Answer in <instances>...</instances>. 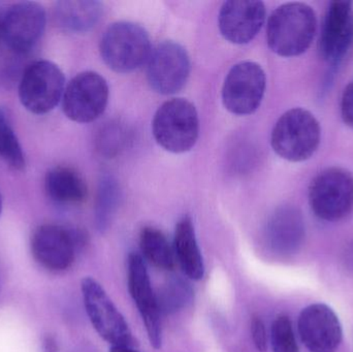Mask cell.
I'll use <instances>...</instances> for the list:
<instances>
[{
  "label": "cell",
  "instance_id": "cell-6",
  "mask_svg": "<svg viewBox=\"0 0 353 352\" xmlns=\"http://www.w3.org/2000/svg\"><path fill=\"white\" fill-rule=\"evenodd\" d=\"M64 90L65 79L61 70L53 62L39 60L23 72L19 97L27 111L43 115L57 107Z\"/></svg>",
  "mask_w": 353,
  "mask_h": 352
},
{
  "label": "cell",
  "instance_id": "cell-18",
  "mask_svg": "<svg viewBox=\"0 0 353 352\" xmlns=\"http://www.w3.org/2000/svg\"><path fill=\"white\" fill-rule=\"evenodd\" d=\"M101 14L103 6L93 0H61L53 8L56 25L72 33L88 32L97 26Z\"/></svg>",
  "mask_w": 353,
  "mask_h": 352
},
{
  "label": "cell",
  "instance_id": "cell-15",
  "mask_svg": "<svg viewBox=\"0 0 353 352\" xmlns=\"http://www.w3.org/2000/svg\"><path fill=\"white\" fill-rule=\"evenodd\" d=\"M353 43V8L350 1H333L325 12L319 53L333 70L341 64Z\"/></svg>",
  "mask_w": 353,
  "mask_h": 352
},
{
  "label": "cell",
  "instance_id": "cell-33",
  "mask_svg": "<svg viewBox=\"0 0 353 352\" xmlns=\"http://www.w3.org/2000/svg\"><path fill=\"white\" fill-rule=\"evenodd\" d=\"M1 25H2V21H0V37H2Z\"/></svg>",
  "mask_w": 353,
  "mask_h": 352
},
{
  "label": "cell",
  "instance_id": "cell-1",
  "mask_svg": "<svg viewBox=\"0 0 353 352\" xmlns=\"http://www.w3.org/2000/svg\"><path fill=\"white\" fill-rule=\"evenodd\" d=\"M316 27V14L308 4H282L272 12L268 21V45L277 55L296 57L309 49Z\"/></svg>",
  "mask_w": 353,
  "mask_h": 352
},
{
  "label": "cell",
  "instance_id": "cell-29",
  "mask_svg": "<svg viewBox=\"0 0 353 352\" xmlns=\"http://www.w3.org/2000/svg\"><path fill=\"white\" fill-rule=\"evenodd\" d=\"M344 262L350 270L353 271V242L350 244V246L346 248V251L344 252Z\"/></svg>",
  "mask_w": 353,
  "mask_h": 352
},
{
  "label": "cell",
  "instance_id": "cell-30",
  "mask_svg": "<svg viewBox=\"0 0 353 352\" xmlns=\"http://www.w3.org/2000/svg\"><path fill=\"white\" fill-rule=\"evenodd\" d=\"M43 351L45 352H57V345L55 341L51 337H47L43 341Z\"/></svg>",
  "mask_w": 353,
  "mask_h": 352
},
{
  "label": "cell",
  "instance_id": "cell-26",
  "mask_svg": "<svg viewBox=\"0 0 353 352\" xmlns=\"http://www.w3.org/2000/svg\"><path fill=\"white\" fill-rule=\"evenodd\" d=\"M273 352H300L292 322L286 315L275 318L271 328Z\"/></svg>",
  "mask_w": 353,
  "mask_h": 352
},
{
  "label": "cell",
  "instance_id": "cell-13",
  "mask_svg": "<svg viewBox=\"0 0 353 352\" xmlns=\"http://www.w3.org/2000/svg\"><path fill=\"white\" fill-rule=\"evenodd\" d=\"M128 289L144 322L149 342L154 349H161V314L157 293L153 291L146 264L140 254L132 253L128 258Z\"/></svg>",
  "mask_w": 353,
  "mask_h": 352
},
{
  "label": "cell",
  "instance_id": "cell-14",
  "mask_svg": "<svg viewBox=\"0 0 353 352\" xmlns=\"http://www.w3.org/2000/svg\"><path fill=\"white\" fill-rule=\"evenodd\" d=\"M298 331L310 352H336L343 339L339 318L325 304H312L305 308L299 316Z\"/></svg>",
  "mask_w": 353,
  "mask_h": 352
},
{
  "label": "cell",
  "instance_id": "cell-23",
  "mask_svg": "<svg viewBox=\"0 0 353 352\" xmlns=\"http://www.w3.org/2000/svg\"><path fill=\"white\" fill-rule=\"evenodd\" d=\"M120 200V187L111 176H105L99 182L95 203V225L101 233L109 229Z\"/></svg>",
  "mask_w": 353,
  "mask_h": 352
},
{
  "label": "cell",
  "instance_id": "cell-5",
  "mask_svg": "<svg viewBox=\"0 0 353 352\" xmlns=\"http://www.w3.org/2000/svg\"><path fill=\"white\" fill-rule=\"evenodd\" d=\"M309 204L321 220L335 222L353 210V175L342 167L319 173L309 187Z\"/></svg>",
  "mask_w": 353,
  "mask_h": 352
},
{
  "label": "cell",
  "instance_id": "cell-19",
  "mask_svg": "<svg viewBox=\"0 0 353 352\" xmlns=\"http://www.w3.org/2000/svg\"><path fill=\"white\" fill-rule=\"evenodd\" d=\"M173 247L176 260L184 274L192 280H201L205 275V265L194 227L188 216L176 223Z\"/></svg>",
  "mask_w": 353,
  "mask_h": 352
},
{
  "label": "cell",
  "instance_id": "cell-3",
  "mask_svg": "<svg viewBox=\"0 0 353 352\" xmlns=\"http://www.w3.org/2000/svg\"><path fill=\"white\" fill-rule=\"evenodd\" d=\"M99 51L111 70L128 74L138 70L150 57V37L141 25L120 21L108 27L101 37Z\"/></svg>",
  "mask_w": 353,
  "mask_h": 352
},
{
  "label": "cell",
  "instance_id": "cell-7",
  "mask_svg": "<svg viewBox=\"0 0 353 352\" xmlns=\"http://www.w3.org/2000/svg\"><path fill=\"white\" fill-rule=\"evenodd\" d=\"M87 315L97 334L112 346L134 345V337L128 322L114 305L101 284L90 277L81 283Z\"/></svg>",
  "mask_w": 353,
  "mask_h": 352
},
{
  "label": "cell",
  "instance_id": "cell-16",
  "mask_svg": "<svg viewBox=\"0 0 353 352\" xmlns=\"http://www.w3.org/2000/svg\"><path fill=\"white\" fill-rule=\"evenodd\" d=\"M306 238V225L300 209L281 206L268 219L265 241L268 249L277 258H286L300 251Z\"/></svg>",
  "mask_w": 353,
  "mask_h": 352
},
{
  "label": "cell",
  "instance_id": "cell-4",
  "mask_svg": "<svg viewBox=\"0 0 353 352\" xmlns=\"http://www.w3.org/2000/svg\"><path fill=\"white\" fill-rule=\"evenodd\" d=\"M152 132L157 144L169 152L179 154L191 150L199 134L196 109L185 99L165 101L153 118Z\"/></svg>",
  "mask_w": 353,
  "mask_h": 352
},
{
  "label": "cell",
  "instance_id": "cell-17",
  "mask_svg": "<svg viewBox=\"0 0 353 352\" xmlns=\"http://www.w3.org/2000/svg\"><path fill=\"white\" fill-rule=\"evenodd\" d=\"M265 21V6L253 0L224 2L218 16L222 37L234 45L250 43L261 31Z\"/></svg>",
  "mask_w": 353,
  "mask_h": 352
},
{
  "label": "cell",
  "instance_id": "cell-2",
  "mask_svg": "<svg viewBox=\"0 0 353 352\" xmlns=\"http://www.w3.org/2000/svg\"><path fill=\"white\" fill-rule=\"evenodd\" d=\"M321 128L311 112L294 107L276 122L271 145L276 154L285 161L300 163L310 158L321 144Z\"/></svg>",
  "mask_w": 353,
  "mask_h": 352
},
{
  "label": "cell",
  "instance_id": "cell-27",
  "mask_svg": "<svg viewBox=\"0 0 353 352\" xmlns=\"http://www.w3.org/2000/svg\"><path fill=\"white\" fill-rule=\"evenodd\" d=\"M251 336H252L253 344L256 347L257 351L265 352L268 349V333L265 330V322L261 318H252L251 322Z\"/></svg>",
  "mask_w": 353,
  "mask_h": 352
},
{
  "label": "cell",
  "instance_id": "cell-32",
  "mask_svg": "<svg viewBox=\"0 0 353 352\" xmlns=\"http://www.w3.org/2000/svg\"><path fill=\"white\" fill-rule=\"evenodd\" d=\"M1 211H2V198H1V196H0V214H1Z\"/></svg>",
  "mask_w": 353,
  "mask_h": 352
},
{
  "label": "cell",
  "instance_id": "cell-11",
  "mask_svg": "<svg viewBox=\"0 0 353 352\" xmlns=\"http://www.w3.org/2000/svg\"><path fill=\"white\" fill-rule=\"evenodd\" d=\"M45 8L33 1H23L10 6L2 19V39L17 54H25L34 48L46 28Z\"/></svg>",
  "mask_w": 353,
  "mask_h": 352
},
{
  "label": "cell",
  "instance_id": "cell-22",
  "mask_svg": "<svg viewBox=\"0 0 353 352\" xmlns=\"http://www.w3.org/2000/svg\"><path fill=\"white\" fill-rule=\"evenodd\" d=\"M157 299L161 314L173 315L192 304L194 291L188 281L171 277L159 287Z\"/></svg>",
  "mask_w": 353,
  "mask_h": 352
},
{
  "label": "cell",
  "instance_id": "cell-21",
  "mask_svg": "<svg viewBox=\"0 0 353 352\" xmlns=\"http://www.w3.org/2000/svg\"><path fill=\"white\" fill-rule=\"evenodd\" d=\"M140 247L143 256L157 269L172 271L175 268L174 247L159 229L144 227L141 231Z\"/></svg>",
  "mask_w": 353,
  "mask_h": 352
},
{
  "label": "cell",
  "instance_id": "cell-20",
  "mask_svg": "<svg viewBox=\"0 0 353 352\" xmlns=\"http://www.w3.org/2000/svg\"><path fill=\"white\" fill-rule=\"evenodd\" d=\"M45 188L48 196L60 205L81 204L88 194L84 179L70 167H54L48 172Z\"/></svg>",
  "mask_w": 353,
  "mask_h": 352
},
{
  "label": "cell",
  "instance_id": "cell-24",
  "mask_svg": "<svg viewBox=\"0 0 353 352\" xmlns=\"http://www.w3.org/2000/svg\"><path fill=\"white\" fill-rule=\"evenodd\" d=\"M130 140V132L125 124L110 121L101 126L97 134V150L103 156L113 158L124 150Z\"/></svg>",
  "mask_w": 353,
  "mask_h": 352
},
{
  "label": "cell",
  "instance_id": "cell-25",
  "mask_svg": "<svg viewBox=\"0 0 353 352\" xmlns=\"http://www.w3.org/2000/svg\"><path fill=\"white\" fill-rule=\"evenodd\" d=\"M0 156L16 171L25 167V158L18 138L10 125L6 111L0 107Z\"/></svg>",
  "mask_w": 353,
  "mask_h": 352
},
{
  "label": "cell",
  "instance_id": "cell-12",
  "mask_svg": "<svg viewBox=\"0 0 353 352\" xmlns=\"http://www.w3.org/2000/svg\"><path fill=\"white\" fill-rule=\"evenodd\" d=\"M80 240V234L72 229L56 225H41L31 237V252L43 268L61 272L74 262Z\"/></svg>",
  "mask_w": 353,
  "mask_h": 352
},
{
  "label": "cell",
  "instance_id": "cell-8",
  "mask_svg": "<svg viewBox=\"0 0 353 352\" xmlns=\"http://www.w3.org/2000/svg\"><path fill=\"white\" fill-rule=\"evenodd\" d=\"M265 88L267 76L259 64L239 62L226 74L222 101L225 109L234 115H250L261 107Z\"/></svg>",
  "mask_w": 353,
  "mask_h": 352
},
{
  "label": "cell",
  "instance_id": "cell-28",
  "mask_svg": "<svg viewBox=\"0 0 353 352\" xmlns=\"http://www.w3.org/2000/svg\"><path fill=\"white\" fill-rule=\"evenodd\" d=\"M341 115L345 124L353 128V82L347 85L342 95Z\"/></svg>",
  "mask_w": 353,
  "mask_h": 352
},
{
  "label": "cell",
  "instance_id": "cell-10",
  "mask_svg": "<svg viewBox=\"0 0 353 352\" xmlns=\"http://www.w3.org/2000/svg\"><path fill=\"white\" fill-rule=\"evenodd\" d=\"M190 72V58L185 48L175 41H165L151 52L147 80L155 92L175 94L186 85Z\"/></svg>",
  "mask_w": 353,
  "mask_h": 352
},
{
  "label": "cell",
  "instance_id": "cell-9",
  "mask_svg": "<svg viewBox=\"0 0 353 352\" xmlns=\"http://www.w3.org/2000/svg\"><path fill=\"white\" fill-rule=\"evenodd\" d=\"M109 94V85L103 76L94 72H81L65 87L62 110L72 121L90 123L105 113Z\"/></svg>",
  "mask_w": 353,
  "mask_h": 352
},
{
  "label": "cell",
  "instance_id": "cell-31",
  "mask_svg": "<svg viewBox=\"0 0 353 352\" xmlns=\"http://www.w3.org/2000/svg\"><path fill=\"white\" fill-rule=\"evenodd\" d=\"M110 352H139L132 346H125V345H118V346H112Z\"/></svg>",
  "mask_w": 353,
  "mask_h": 352
}]
</instances>
